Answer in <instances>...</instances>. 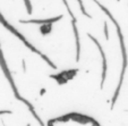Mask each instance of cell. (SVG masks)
<instances>
[{
  "instance_id": "cell-1",
  "label": "cell",
  "mask_w": 128,
  "mask_h": 126,
  "mask_svg": "<svg viewBox=\"0 0 128 126\" xmlns=\"http://www.w3.org/2000/svg\"><path fill=\"white\" fill-rule=\"evenodd\" d=\"M95 4H96L98 6H99L100 8H101L102 10H103L104 13L106 14V16L110 18V20L112 21V23L114 24V26H116V30H117V34H118L119 37V42H120V48H121V53H122V69H121V73H120V80H119V83H118V86H117L116 91H114V99H112L111 101V107L114 108V103H116L117 99H118V95H119V92H120V89H121V84H122L124 82V76H125V72H126V68H127V51H126V47H125V40H124V35L122 33H121V29H120V25L118 24V22L116 21V18H114V16H112V14L110 12H109L108 9H106V7H104L102 4H100L98 0H93Z\"/></svg>"
},
{
  "instance_id": "cell-2",
  "label": "cell",
  "mask_w": 128,
  "mask_h": 126,
  "mask_svg": "<svg viewBox=\"0 0 128 126\" xmlns=\"http://www.w3.org/2000/svg\"><path fill=\"white\" fill-rule=\"evenodd\" d=\"M0 66H1V69H2V72H4V73H5V75H6V77H7V80L9 81V83H10V86H12V91H14L15 98H16L17 100H20V101L24 102V104H25V106H27V108H28V109H30V111L32 112V115H33V116H34V118H36V120H38V123H39L40 125H41V126H46V125H44V123H43V121H42V119L40 118L39 116H38V114H36V112H35V110H34L33 106H32V104L30 103V101H28V100L24 99V98H23L22 95L20 94V92H18V90H17L16 85H15L14 80H12V74H10L9 69H8V67H7V64H6V60H5V58H4L2 51H1V47H0Z\"/></svg>"
},
{
  "instance_id": "cell-3",
  "label": "cell",
  "mask_w": 128,
  "mask_h": 126,
  "mask_svg": "<svg viewBox=\"0 0 128 126\" xmlns=\"http://www.w3.org/2000/svg\"><path fill=\"white\" fill-rule=\"evenodd\" d=\"M0 23H1V24H2L4 26H5L6 29L8 30V31H10V32H12V33L14 34L15 37H17V38H18V39H20V41H22L23 43H24L25 46H26L27 48L30 49V50H31V51H33V52H35L36 55H39V56H41V57H42V59H43V60H46V63H48L49 65H50V67H51V68H53V69H56V68H57V66L54 65V64H53L52 61H51L50 59H49L48 57L46 56V55H43V53H42L41 51H39V50H38V49H36L35 47L33 46V44H31V43H30V42L27 41L26 39H25V37H24V35H23V34H20V32L17 31V30L15 29L14 26H12V25H10L9 23H8L7 21L5 20V17L2 16V14H1V13H0Z\"/></svg>"
},
{
  "instance_id": "cell-4",
  "label": "cell",
  "mask_w": 128,
  "mask_h": 126,
  "mask_svg": "<svg viewBox=\"0 0 128 126\" xmlns=\"http://www.w3.org/2000/svg\"><path fill=\"white\" fill-rule=\"evenodd\" d=\"M87 35H88L90 39L95 43V46L98 47L100 53H101V57H102V76H101V85H100V87L102 89V87H103L104 82H106V68H108L106 67V53H104V51H103V48H102V46L100 44V42L98 41L93 35H91V34H87Z\"/></svg>"
},
{
  "instance_id": "cell-5",
  "label": "cell",
  "mask_w": 128,
  "mask_h": 126,
  "mask_svg": "<svg viewBox=\"0 0 128 126\" xmlns=\"http://www.w3.org/2000/svg\"><path fill=\"white\" fill-rule=\"evenodd\" d=\"M62 18V15H59V16H56V17H52V18H46V20H28V21H24L22 20L20 23L23 24H53V23L58 22Z\"/></svg>"
},
{
  "instance_id": "cell-6",
  "label": "cell",
  "mask_w": 128,
  "mask_h": 126,
  "mask_svg": "<svg viewBox=\"0 0 128 126\" xmlns=\"http://www.w3.org/2000/svg\"><path fill=\"white\" fill-rule=\"evenodd\" d=\"M72 31L75 34V40H76V60H80V34H78V30L76 26V21H72Z\"/></svg>"
},
{
  "instance_id": "cell-7",
  "label": "cell",
  "mask_w": 128,
  "mask_h": 126,
  "mask_svg": "<svg viewBox=\"0 0 128 126\" xmlns=\"http://www.w3.org/2000/svg\"><path fill=\"white\" fill-rule=\"evenodd\" d=\"M51 29H52V24H43L41 26V33L42 35H46V34H49L51 32Z\"/></svg>"
},
{
  "instance_id": "cell-8",
  "label": "cell",
  "mask_w": 128,
  "mask_h": 126,
  "mask_svg": "<svg viewBox=\"0 0 128 126\" xmlns=\"http://www.w3.org/2000/svg\"><path fill=\"white\" fill-rule=\"evenodd\" d=\"M77 72H78V69H70V70H67V72H62L64 73V75H65V77L67 78V80H72L74 76L77 74Z\"/></svg>"
},
{
  "instance_id": "cell-9",
  "label": "cell",
  "mask_w": 128,
  "mask_h": 126,
  "mask_svg": "<svg viewBox=\"0 0 128 126\" xmlns=\"http://www.w3.org/2000/svg\"><path fill=\"white\" fill-rule=\"evenodd\" d=\"M77 1H78V4H80V10H82L83 15H85V16H86V17H88V18H91V15H88V14H87L86 9H85L84 5H83V1H82V0H77Z\"/></svg>"
},
{
  "instance_id": "cell-10",
  "label": "cell",
  "mask_w": 128,
  "mask_h": 126,
  "mask_svg": "<svg viewBox=\"0 0 128 126\" xmlns=\"http://www.w3.org/2000/svg\"><path fill=\"white\" fill-rule=\"evenodd\" d=\"M24 4H25V6H26L27 14H32V5H31V1H30V0H24Z\"/></svg>"
},
{
  "instance_id": "cell-11",
  "label": "cell",
  "mask_w": 128,
  "mask_h": 126,
  "mask_svg": "<svg viewBox=\"0 0 128 126\" xmlns=\"http://www.w3.org/2000/svg\"><path fill=\"white\" fill-rule=\"evenodd\" d=\"M104 35H106V39H109V33H108V23H104Z\"/></svg>"
},
{
  "instance_id": "cell-12",
  "label": "cell",
  "mask_w": 128,
  "mask_h": 126,
  "mask_svg": "<svg viewBox=\"0 0 128 126\" xmlns=\"http://www.w3.org/2000/svg\"><path fill=\"white\" fill-rule=\"evenodd\" d=\"M4 114H12L10 110H0V115H4Z\"/></svg>"
},
{
  "instance_id": "cell-13",
  "label": "cell",
  "mask_w": 128,
  "mask_h": 126,
  "mask_svg": "<svg viewBox=\"0 0 128 126\" xmlns=\"http://www.w3.org/2000/svg\"><path fill=\"white\" fill-rule=\"evenodd\" d=\"M27 126H30V124H28V125H27Z\"/></svg>"
}]
</instances>
